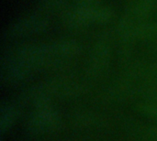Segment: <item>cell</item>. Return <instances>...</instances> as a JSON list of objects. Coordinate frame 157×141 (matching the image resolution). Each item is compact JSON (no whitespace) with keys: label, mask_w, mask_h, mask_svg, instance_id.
Listing matches in <instances>:
<instances>
[{"label":"cell","mask_w":157,"mask_h":141,"mask_svg":"<svg viewBox=\"0 0 157 141\" xmlns=\"http://www.w3.org/2000/svg\"><path fill=\"white\" fill-rule=\"evenodd\" d=\"M112 11L108 7L94 6L92 5H82L68 13L65 21L68 25L78 28L92 22L105 23L111 19Z\"/></svg>","instance_id":"obj_1"},{"label":"cell","mask_w":157,"mask_h":141,"mask_svg":"<svg viewBox=\"0 0 157 141\" xmlns=\"http://www.w3.org/2000/svg\"><path fill=\"white\" fill-rule=\"evenodd\" d=\"M15 30L18 33L29 34L36 33L39 31H43L47 28V23L45 20H41L37 17L28 18L23 20L22 22L17 23L15 27Z\"/></svg>","instance_id":"obj_2"},{"label":"cell","mask_w":157,"mask_h":141,"mask_svg":"<svg viewBox=\"0 0 157 141\" xmlns=\"http://www.w3.org/2000/svg\"><path fill=\"white\" fill-rule=\"evenodd\" d=\"M81 2L82 5H92L95 2H98V0H78Z\"/></svg>","instance_id":"obj_3"}]
</instances>
